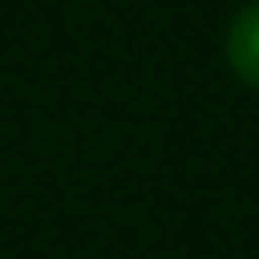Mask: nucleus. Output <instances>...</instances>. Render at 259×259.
I'll list each match as a JSON object with an SVG mask.
<instances>
[{
	"label": "nucleus",
	"mask_w": 259,
	"mask_h": 259,
	"mask_svg": "<svg viewBox=\"0 0 259 259\" xmlns=\"http://www.w3.org/2000/svg\"><path fill=\"white\" fill-rule=\"evenodd\" d=\"M223 55H228V68L237 73V82H246L250 91H259V0H250L246 9H237V18L228 23Z\"/></svg>",
	"instance_id": "nucleus-1"
}]
</instances>
